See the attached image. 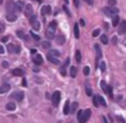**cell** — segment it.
<instances>
[{
	"instance_id": "cell-5",
	"label": "cell",
	"mask_w": 126,
	"mask_h": 123,
	"mask_svg": "<svg viewBox=\"0 0 126 123\" xmlns=\"http://www.w3.org/2000/svg\"><path fill=\"white\" fill-rule=\"evenodd\" d=\"M6 9H7L8 14H14V11H15V9H16V6H15V4H14L13 2H8Z\"/></svg>"
},
{
	"instance_id": "cell-31",
	"label": "cell",
	"mask_w": 126,
	"mask_h": 123,
	"mask_svg": "<svg viewBox=\"0 0 126 123\" xmlns=\"http://www.w3.org/2000/svg\"><path fill=\"white\" fill-rule=\"evenodd\" d=\"M77 108H78V102H76V101H75V102H73V103H72V106H71L70 110L72 111V113H74V112L76 111V109H77Z\"/></svg>"
},
{
	"instance_id": "cell-2",
	"label": "cell",
	"mask_w": 126,
	"mask_h": 123,
	"mask_svg": "<svg viewBox=\"0 0 126 123\" xmlns=\"http://www.w3.org/2000/svg\"><path fill=\"white\" fill-rule=\"evenodd\" d=\"M103 12L104 14L107 16V17H111L113 15H116L118 13V9L113 7V6H110V7H106L103 9Z\"/></svg>"
},
{
	"instance_id": "cell-32",
	"label": "cell",
	"mask_w": 126,
	"mask_h": 123,
	"mask_svg": "<svg viewBox=\"0 0 126 123\" xmlns=\"http://www.w3.org/2000/svg\"><path fill=\"white\" fill-rule=\"evenodd\" d=\"M100 41H101L103 44H107L108 39H107V37H106V35H105V34H102V35L100 36Z\"/></svg>"
},
{
	"instance_id": "cell-55",
	"label": "cell",
	"mask_w": 126,
	"mask_h": 123,
	"mask_svg": "<svg viewBox=\"0 0 126 123\" xmlns=\"http://www.w3.org/2000/svg\"><path fill=\"white\" fill-rule=\"evenodd\" d=\"M31 52H32V53H36V50H35V49H32Z\"/></svg>"
},
{
	"instance_id": "cell-34",
	"label": "cell",
	"mask_w": 126,
	"mask_h": 123,
	"mask_svg": "<svg viewBox=\"0 0 126 123\" xmlns=\"http://www.w3.org/2000/svg\"><path fill=\"white\" fill-rule=\"evenodd\" d=\"M86 93H87V95H88V96H91V95H92V93H93L92 89H91L89 86H87V87H86Z\"/></svg>"
},
{
	"instance_id": "cell-9",
	"label": "cell",
	"mask_w": 126,
	"mask_h": 123,
	"mask_svg": "<svg viewBox=\"0 0 126 123\" xmlns=\"http://www.w3.org/2000/svg\"><path fill=\"white\" fill-rule=\"evenodd\" d=\"M10 89H11V87H10L9 84H4V85H2V86L0 87V93H5V92H9Z\"/></svg>"
},
{
	"instance_id": "cell-22",
	"label": "cell",
	"mask_w": 126,
	"mask_h": 123,
	"mask_svg": "<svg viewBox=\"0 0 126 123\" xmlns=\"http://www.w3.org/2000/svg\"><path fill=\"white\" fill-rule=\"evenodd\" d=\"M50 46H51V43L48 40H44L41 42V47L43 49H48V48H50Z\"/></svg>"
},
{
	"instance_id": "cell-37",
	"label": "cell",
	"mask_w": 126,
	"mask_h": 123,
	"mask_svg": "<svg viewBox=\"0 0 126 123\" xmlns=\"http://www.w3.org/2000/svg\"><path fill=\"white\" fill-rule=\"evenodd\" d=\"M106 92L108 93V95H109L110 97L113 96V94H112V87H111V86H107V92Z\"/></svg>"
},
{
	"instance_id": "cell-36",
	"label": "cell",
	"mask_w": 126,
	"mask_h": 123,
	"mask_svg": "<svg viewBox=\"0 0 126 123\" xmlns=\"http://www.w3.org/2000/svg\"><path fill=\"white\" fill-rule=\"evenodd\" d=\"M83 72H84V75H85V76H88V75L90 74V67H89V66H86V67H84V70H83Z\"/></svg>"
},
{
	"instance_id": "cell-23",
	"label": "cell",
	"mask_w": 126,
	"mask_h": 123,
	"mask_svg": "<svg viewBox=\"0 0 126 123\" xmlns=\"http://www.w3.org/2000/svg\"><path fill=\"white\" fill-rule=\"evenodd\" d=\"M48 54H49L50 56H53V57H58V56L60 55V52H59L58 50L52 49V50H50V51L48 52Z\"/></svg>"
},
{
	"instance_id": "cell-16",
	"label": "cell",
	"mask_w": 126,
	"mask_h": 123,
	"mask_svg": "<svg viewBox=\"0 0 126 123\" xmlns=\"http://www.w3.org/2000/svg\"><path fill=\"white\" fill-rule=\"evenodd\" d=\"M15 6H16V9L18 11H22L24 9V7H25V3L23 1H17V3L15 4Z\"/></svg>"
},
{
	"instance_id": "cell-11",
	"label": "cell",
	"mask_w": 126,
	"mask_h": 123,
	"mask_svg": "<svg viewBox=\"0 0 126 123\" xmlns=\"http://www.w3.org/2000/svg\"><path fill=\"white\" fill-rule=\"evenodd\" d=\"M47 60L48 61H50L52 64H54V65H59L60 64V61L56 58V57H53V56H50L49 54H47Z\"/></svg>"
},
{
	"instance_id": "cell-13",
	"label": "cell",
	"mask_w": 126,
	"mask_h": 123,
	"mask_svg": "<svg viewBox=\"0 0 126 123\" xmlns=\"http://www.w3.org/2000/svg\"><path fill=\"white\" fill-rule=\"evenodd\" d=\"M65 36L64 35H62V34H59V35H57L56 36V42L58 43V44H60V45H62V44H64V42H65Z\"/></svg>"
},
{
	"instance_id": "cell-21",
	"label": "cell",
	"mask_w": 126,
	"mask_h": 123,
	"mask_svg": "<svg viewBox=\"0 0 126 123\" xmlns=\"http://www.w3.org/2000/svg\"><path fill=\"white\" fill-rule=\"evenodd\" d=\"M16 33H17V35L20 37V38H24L25 40H29V38H28V36L22 31H16Z\"/></svg>"
},
{
	"instance_id": "cell-26",
	"label": "cell",
	"mask_w": 126,
	"mask_h": 123,
	"mask_svg": "<svg viewBox=\"0 0 126 123\" xmlns=\"http://www.w3.org/2000/svg\"><path fill=\"white\" fill-rule=\"evenodd\" d=\"M75 58H76V61H77L78 63H80V62H81V59H82V55H81V52H80V50H77V51H76V54H75Z\"/></svg>"
},
{
	"instance_id": "cell-4",
	"label": "cell",
	"mask_w": 126,
	"mask_h": 123,
	"mask_svg": "<svg viewBox=\"0 0 126 123\" xmlns=\"http://www.w3.org/2000/svg\"><path fill=\"white\" fill-rule=\"evenodd\" d=\"M125 32H126V21H122L121 24L119 25L118 33L119 34H124Z\"/></svg>"
},
{
	"instance_id": "cell-53",
	"label": "cell",
	"mask_w": 126,
	"mask_h": 123,
	"mask_svg": "<svg viewBox=\"0 0 126 123\" xmlns=\"http://www.w3.org/2000/svg\"><path fill=\"white\" fill-rule=\"evenodd\" d=\"M69 62H70V59L67 58V59H66V62H65V66H68V65H69Z\"/></svg>"
},
{
	"instance_id": "cell-41",
	"label": "cell",
	"mask_w": 126,
	"mask_h": 123,
	"mask_svg": "<svg viewBox=\"0 0 126 123\" xmlns=\"http://www.w3.org/2000/svg\"><path fill=\"white\" fill-rule=\"evenodd\" d=\"M13 51H15L16 53H19V52L21 51V48H20V46H18V45L14 46V50H13Z\"/></svg>"
},
{
	"instance_id": "cell-58",
	"label": "cell",
	"mask_w": 126,
	"mask_h": 123,
	"mask_svg": "<svg viewBox=\"0 0 126 123\" xmlns=\"http://www.w3.org/2000/svg\"><path fill=\"white\" fill-rule=\"evenodd\" d=\"M23 85H24V86H26V81H25V80L23 81Z\"/></svg>"
},
{
	"instance_id": "cell-51",
	"label": "cell",
	"mask_w": 126,
	"mask_h": 123,
	"mask_svg": "<svg viewBox=\"0 0 126 123\" xmlns=\"http://www.w3.org/2000/svg\"><path fill=\"white\" fill-rule=\"evenodd\" d=\"M2 41H3V42H7V41H8V36H4V37L2 38Z\"/></svg>"
},
{
	"instance_id": "cell-44",
	"label": "cell",
	"mask_w": 126,
	"mask_h": 123,
	"mask_svg": "<svg viewBox=\"0 0 126 123\" xmlns=\"http://www.w3.org/2000/svg\"><path fill=\"white\" fill-rule=\"evenodd\" d=\"M2 66H3L4 68H7V67L9 66V63H8V61H3V63H2Z\"/></svg>"
},
{
	"instance_id": "cell-28",
	"label": "cell",
	"mask_w": 126,
	"mask_h": 123,
	"mask_svg": "<svg viewBox=\"0 0 126 123\" xmlns=\"http://www.w3.org/2000/svg\"><path fill=\"white\" fill-rule=\"evenodd\" d=\"M100 88H101V90H102L104 92H107V85H106V83H105L104 81H101V82H100Z\"/></svg>"
},
{
	"instance_id": "cell-61",
	"label": "cell",
	"mask_w": 126,
	"mask_h": 123,
	"mask_svg": "<svg viewBox=\"0 0 126 123\" xmlns=\"http://www.w3.org/2000/svg\"><path fill=\"white\" fill-rule=\"evenodd\" d=\"M125 46H126V44H125Z\"/></svg>"
},
{
	"instance_id": "cell-8",
	"label": "cell",
	"mask_w": 126,
	"mask_h": 123,
	"mask_svg": "<svg viewBox=\"0 0 126 123\" xmlns=\"http://www.w3.org/2000/svg\"><path fill=\"white\" fill-rule=\"evenodd\" d=\"M41 15H49L50 13H51V7L49 6V5H47V6H43L42 8H41Z\"/></svg>"
},
{
	"instance_id": "cell-46",
	"label": "cell",
	"mask_w": 126,
	"mask_h": 123,
	"mask_svg": "<svg viewBox=\"0 0 126 123\" xmlns=\"http://www.w3.org/2000/svg\"><path fill=\"white\" fill-rule=\"evenodd\" d=\"M63 10L67 13V15H68V16H71V15H70V12H69V10L67 9V7H66V6H63Z\"/></svg>"
},
{
	"instance_id": "cell-20",
	"label": "cell",
	"mask_w": 126,
	"mask_h": 123,
	"mask_svg": "<svg viewBox=\"0 0 126 123\" xmlns=\"http://www.w3.org/2000/svg\"><path fill=\"white\" fill-rule=\"evenodd\" d=\"M6 109H7V110H10V111H13V110L16 109V104H15L14 102H9V103H7V105H6Z\"/></svg>"
},
{
	"instance_id": "cell-19",
	"label": "cell",
	"mask_w": 126,
	"mask_h": 123,
	"mask_svg": "<svg viewBox=\"0 0 126 123\" xmlns=\"http://www.w3.org/2000/svg\"><path fill=\"white\" fill-rule=\"evenodd\" d=\"M74 34H75V37L76 38H79L80 37V31H79L78 24H75V26H74Z\"/></svg>"
},
{
	"instance_id": "cell-38",
	"label": "cell",
	"mask_w": 126,
	"mask_h": 123,
	"mask_svg": "<svg viewBox=\"0 0 126 123\" xmlns=\"http://www.w3.org/2000/svg\"><path fill=\"white\" fill-rule=\"evenodd\" d=\"M99 31H99V29H96V30H94V31H93V33H92V34H93V36H94V37L97 36V35L99 34Z\"/></svg>"
},
{
	"instance_id": "cell-1",
	"label": "cell",
	"mask_w": 126,
	"mask_h": 123,
	"mask_svg": "<svg viewBox=\"0 0 126 123\" xmlns=\"http://www.w3.org/2000/svg\"><path fill=\"white\" fill-rule=\"evenodd\" d=\"M91 114H92V111H91L90 108H88V109H86L85 111H83V114H82L81 118L78 120L79 123H86V122L88 121V119L91 117Z\"/></svg>"
},
{
	"instance_id": "cell-43",
	"label": "cell",
	"mask_w": 126,
	"mask_h": 123,
	"mask_svg": "<svg viewBox=\"0 0 126 123\" xmlns=\"http://www.w3.org/2000/svg\"><path fill=\"white\" fill-rule=\"evenodd\" d=\"M108 4L110 6H114L116 4V0H108Z\"/></svg>"
},
{
	"instance_id": "cell-52",
	"label": "cell",
	"mask_w": 126,
	"mask_h": 123,
	"mask_svg": "<svg viewBox=\"0 0 126 123\" xmlns=\"http://www.w3.org/2000/svg\"><path fill=\"white\" fill-rule=\"evenodd\" d=\"M80 24H81V26L84 27V26H85V21H84L83 19H81V20H80Z\"/></svg>"
},
{
	"instance_id": "cell-10",
	"label": "cell",
	"mask_w": 126,
	"mask_h": 123,
	"mask_svg": "<svg viewBox=\"0 0 126 123\" xmlns=\"http://www.w3.org/2000/svg\"><path fill=\"white\" fill-rule=\"evenodd\" d=\"M33 62H34V64H36V65H40V64H42V62H43L42 56H41L40 54H36L35 57L33 58Z\"/></svg>"
},
{
	"instance_id": "cell-30",
	"label": "cell",
	"mask_w": 126,
	"mask_h": 123,
	"mask_svg": "<svg viewBox=\"0 0 126 123\" xmlns=\"http://www.w3.org/2000/svg\"><path fill=\"white\" fill-rule=\"evenodd\" d=\"M118 23H119V17L118 16H115L113 18V20H112V26L113 27H116L118 25Z\"/></svg>"
},
{
	"instance_id": "cell-24",
	"label": "cell",
	"mask_w": 126,
	"mask_h": 123,
	"mask_svg": "<svg viewBox=\"0 0 126 123\" xmlns=\"http://www.w3.org/2000/svg\"><path fill=\"white\" fill-rule=\"evenodd\" d=\"M12 74L14 76H22L23 75V71L21 69H19V68H16V69H14L12 71Z\"/></svg>"
},
{
	"instance_id": "cell-17",
	"label": "cell",
	"mask_w": 126,
	"mask_h": 123,
	"mask_svg": "<svg viewBox=\"0 0 126 123\" xmlns=\"http://www.w3.org/2000/svg\"><path fill=\"white\" fill-rule=\"evenodd\" d=\"M31 24H32V29H33V30L38 31V30L40 29V23H39V22H37L36 20H35V21H33V22H32Z\"/></svg>"
},
{
	"instance_id": "cell-18",
	"label": "cell",
	"mask_w": 126,
	"mask_h": 123,
	"mask_svg": "<svg viewBox=\"0 0 126 123\" xmlns=\"http://www.w3.org/2000/svg\"><path fill=\"white\" fill-rule=\"evenodd\" d=\"M6 19L9 21V22H15L17 20V16L15 14H8L6 16Z\"/></svg>"
},
{
	"instance_id": "cell-25",
	"label": "cell",
	"mask_w": 126,
	"mask_h": 123,
	"mask_svg": "<svg viewBox=\"0 0 126 123\" xmlns=\"http://www.w3.org/2000/svg\"><path fill=\"white\" fill-rule=\"evenodd\" d=\"M70 75H71V78H75L76 75H77V70H76V68L74 66H72L70 68Z\"/></svg>"
},
{
	"instance_id": "cell-42",
	"label": "cell",
	"mask_w": 126,
	"mask_h": 123,
	"mask_svg": "<svg viewBox=\"0 0 126 123\" xmlns=\"http://www.w3.org/2000/svg\"><path fill=\"white\" fill-rule=\"evenodd\" d=\"M4 30H5L4 24H3V23H0V33H2V32L4 31Z\"/></svg>"
},
{
	"instance_id": "cell-50",
	"label": "cell",
	"mask_w": 126,
	"mask_h": 123,
	"mask_svg": "<svg viewBox=\"0 0 126 123\" xmlns=\"http://www.w3.org/2000/svg\"><path fill=\"white\" fill-rule=\"evenodd\" d=\"M85 2L88 3V4H90V5H92L94 3V0H85Z\"/></svg>"
},
{
	"instance_id": "cell-48",
	"label": "cell",
	"mask_w": 126,
	"mask_h": 123,
	"mask_svg": "<svg viewBox=\"0 0 126 123\" xmlns=\"http://www.w3.org/2000/svg\"><path fill=\"white\" fill-rule=\"evenodd\" d=\"M5 52V49H4V47L2 46V45H0V54H3Z\"/></svg>"
},
{
	"instance_id": "cell-56",
	"label": "cell",
	"mask_w": 126,
	"mask_h": 123,
	"mask_svg": "<svg viewBox=\"0 0 126 123\" xmlns=\"http://www.w3.org/2000/svg\"><path fill=\"white\" fill-rule=\"evenodd\" d=\"M102 120H103V122H104V123H107V121H106V119H105V117H104V116L102 117Z\"/></svg>"
},
{
	"instance_id": "cell-49",
	"label": "cell",
	"mask_w": 126,
	"mask_h": 123,
	"mask_svg": "<svg viewBox=\"0 0 126 123\" xmlns=\"http://www.w3.org/2000/svg\"><path fill=\"white\" fill-rule=\"evenodd\" d=\"M73 1H74L75 7H79V0H73Z\"/></svg>"
},
{
	"instance_id": "cell-29",
	"label": "cell",
	"mask_w": 126,
	"mask_h": 123,
	"mask_svg": "<svg viewBox=\"0 0 126 123\" xmlns=\"http://www.w3.org/2000/svg\"><path fill=\"white\" fill-rule=\"evenodd\" d=\"M56 27H57V23H56L55 21H52V22H51V23L49 24V26H48V29H50V30H53V31H55Z\"/></svg>"
},
{
	"instance_id": "cell-27",
	"label": "cell",
	"mask_w": 126,
	"mask_h": 123,
	"mask_svg": "<svg viewBox=\"0 0 126 123\" xmlns=\"http://www.w3.org/2000/svg\"><path fill=\"white\" fill-rule=\"evenodd\" d=\"M97 101H98V103H100L101 105H103V106H106V102H105V100H104V98H103L102 96H100V95H97Z\"/></svg>"
},
{
	"instance_id": "cell-3",
	"label": "cell",
	"mask_w": 126,
	"mask_h": 123,
	"mask_svg": "<svg viewBox=\"0 0 126 123\" xmlns=\"http://www.w3.org/2000/svg\"><path fill=\"white\" fill-rule=\"evenodd\" d=\"M60 97H61V93L59 91H56L53 92L52 96H51V101H52V104L54 106H57L60 102Z\"/></svg>"
},
{
	"instance_id": "cell-12",
	"label": "cell",
	"mask_w": 126,
	"mask_h": 123,
	"mask_svg": "<svg viewBox=\"0 0 126 123\" xmlns=\"http://www.w3.org/2000/svg\"><path fill=\"white\" fill-rule=\"evenodd\" d=\"M69 112H70V101L69 100H66V102L64 104V107H63V113L65 115H67Z\"/></svg>"
},
{
	"instance_id": "cell-15",
	"label": "cell",
	"mask_w": 126,
	"mask_h": 123,
	"mask_svg": "<svg viewBox=\"0 0 126 123\" xmlns=\"http://www.w3.org/2000/svg\"><path fill=\"white\" fill-rule=\"evenodd\" d=\"M45 35H46V37L49 38V39L54 38V31H53V30H50V29H47V31H46V32H45Z\"/></svg>"
},
{
	"instance_id": "cell-59",
	"label": "cell",
	"mask_w": 126,
	"mask_h": 123,
	"mask_svg": "<svg viewBox=\"0 0 126 123\" xmlns=\"http://www.w3.org/2000/svg\"><path fill=\"white\" fill-rule=\"evenodd\" d=\"M35 1H37L38 3H41V2H42V0H35Z\"/></svg>"
},
{
	"instance_id": "cell-6",
	"label": "cell",
	"mask_w": 126,
	"mask_h": 123,
	"mask_svg": "<svg viewBox=\"0 0 126 123\" xmlns=\"http://www.w3.org/2000/svg\"><path fill=\"white\" fill-rule=\"evenodd\" d=\"M11 96H13L14 98H16L18 101H22L23 98H24V92H16Z\"/></svg>"
},
{
	"instance_id": "cell-60",
	"label": "cell",
	"mask_w": 126,
	"mask_h": 123,
	"mask_svg": "<svg viewBox=\"0 0 126 123\" xmlns=\"http://www.w3.org/2000/svg\"><path fill=\"white\" fill-rule=\"evenodd\" d=\"M65 3H66V4H68V3H69V0H65Z\"/></svg>"
},
{
	"instance_id": "cell-40",
	"label": "cell",
	"mask_w": 126,
	"mask_h": 123,
	"mask_svg": "<svg viewBox=\"0 0 126 123\" xmlns=\"http://www.w3.org/2000/svg\"><path fill=\"white\" fill-rule=\"evenodd\" d=\"M93 102H94V106H98V101H97V96H94V98H93Z\"/></svg>"
},
{
	"instance_id": "cell-47",
	"label": "cell",
	"mask_w": 126,
	"mask_h": 123,
	"mask_svg": "<svg viewBox=\"0 0 126 123\" xmlns=\"http://www.w3.org/2000/svg\"><path fill=\"white\" fill-rule=\"evenodd\" d=\"M14 46H15V45H13V44H9V45H8V49H9V51L14 50Z\"/></svg>"
},
{
	"instance_id": "cell-14",
	"label": "cell",
	"mask_w": 126,
	"mask_h": 123,
	"mask_svg": "<svg viewBox=\"0 0 126 123\" xmlns=\"http://www.w3.org/2000/svg\"><path fill=\"white\" fill-rule=\"evenodd\" d=\"M94 49L96 51V61H97L98 59L101 58V49H100V47H99L98 44H95L94 45Z\"/></svg>"
},
{
	"instance_id": "cell-45",
	"label": "cell",
	"mask_w": 126,
	"mask_h": 123,
	"mask_svg": "<svg viewBox=\"0 0 126 123\" xmlns=\"http://www.w3.org/2000/svg\"><path fill=\"white\" fill-rule=\"evenodd\" d=\"M82 114H83V110H81V109H80V110L78 111V115H77V117H78V120H79V119L81 118Z\"/></svg>"
},
{
	"instance_id": "cell-33",
	"label": "cell",
	"mask_w": 126,
	"mask_h": 123,
	"mask_svg": "<svg viewBox=\"0 0 126 123\" xmlns=\"http://www.w3.org/2000/svg\"><path fill=\"white\" fill-rule=\"evenodd\" d=\"M99 68H100L101 72H104V71H105L106 66H105V62H104V61H101V62H100V64H99Z\"/></svg>"
},
{
	"instance_id": "cell-57",
	"label": "cell",
	"mask_w": 126,
	"mask_h": 123,
	"mask_svg": "<svg viewBox=\"0 0 126 123\" xmlns=\"http://www.w3.org/2000/svg\"><path fill=\"white\" fill-rule=\"evenodd\" d=\"M33 71H34V72H38V69H37V68H34Z\"/></svg>"
},
{
	"instance_id": "cell-54",
	"label": "cell",
	"mask_w": 126,
	"mask_h": 123,
	"mask_svg": "<svg viewBox=\"0 0 126 123\" xmlns=\"http://www.w3.org/2000/svg\"><path fill=\"white\" fill-rule=\"evenodd\" d=\"M112 38H113V43L115 44V43H116V36H113Z\"/></svg>"
},
{
	"instance_id": "cell-7",
	"label": "cell",
	"mask_w": 126,
	"mask_h": 123,
	"mask_svg": "<svg viewBox=\"0 0 126 123\" xmlns=\"http://www.w3.org/2000/svg\"><path fill=\"white\" fill-rule=\"evenodd\" d=\"M25 15L27 17H31L32 15V6L31 4H28L25 7Z\"/></svg>"
},
{
	"instance_id": "cell-35",
	"label": "cell",
	"mask_w": 126,
	"mask_h": 123,
	"mask_svg": "<svg viewBox=\"0 0 126 123\" xmlns=\"http://www.w3.org/2000/svg\"><path fill=\"white\" fill-rule=\"evenodd\" d=\"M60 73H61V75L62 76H66V66L64 65V66H62L61 68H60Z\"/></svg>"
},
{
	"instance_id": "cell-39",
	"label": "cell",
	"mask_w": 126,
	"mask_h": 123,
	"mask_svg": "<svg viewBox=\"0 0 126 123\" xmlns=\"http://www.w3.org/2000/svg\"><path fill=\"white\" fill-rule=\"evenodd\" d=\"M31 35H32V36L33 37V39H35V40H39V38H40V37H39L37 34H35L33 31H31Z\"/></svg>"
}]
</instances>
